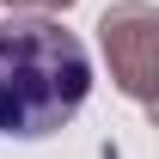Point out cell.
<instances>
[{"label": "cell", "instance_id": "obj_1", "mask_svg": "<svg viewBox=\"0 0 159 159\" xmlns=\"http://www.w3.org/2000/svg\"><path fill=\"white\" fill-rule=\"evenodd\" d=\"M92 92V61L74 31L55 19L0 25V135L43 141L74 116Z\"/></svg>", "mask_w": 159, "mask_h": 159}, {"label": "cell", "instance_id": "obj_2", "mask_svg": "<svg viewBox=\"0 0 159 159\" xmlns=\"http://www.w3.org/2000/svg\"><path fill=\"white\" fill-rule=\"evenodd\" d=\"M6 6H12V0H6ZM43 6H67V0H43Z\"/></svg>", "mask_w": 159, "mask_h": 159}]
</instances>
